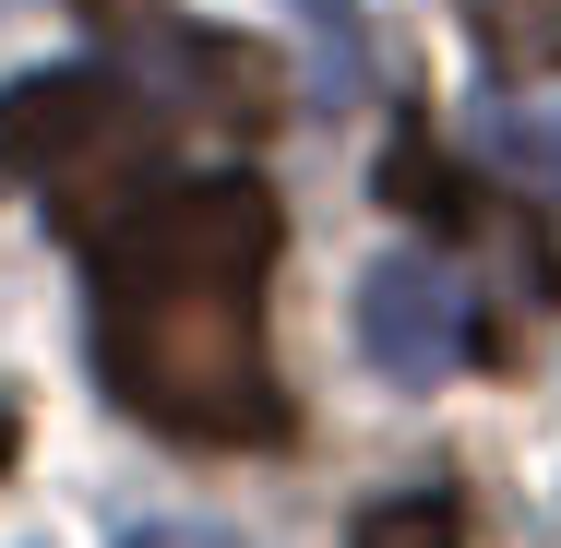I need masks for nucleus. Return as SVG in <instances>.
Wrapping results in <instances>:
<instances>
[{"label":"nucleus","mask_w":561,"mask_h":548,"mask_svg":"<svg viewBox=\"0 0 561 548\" xmlns=\"http://www.w3.org/2000/svg\"><path fill=\"white\" fill-rule=\"evenodd\" d=\"M287 250V203L263 179H156L96 226V382L119 418L204 453H275L299 430L275 358H263V275Z\"/></svg>","instance_id":"f257e3e1"},{"label":"nucleus","mask_w":561,"mask_h":548,"mask_svg":"<svg viewBox=\"0 0 561 548\" xmlns=\"http://www.w3.org/2000/svg\"><path fill=\"white\" fill-rule=\"evenodd\" d=\"M156 143H168V108L108 72V60H60V72H24L12 96H0V191H72L60 215L84 226V191H96V215L119 226L108 191H131L144 167H156ZM144 203V191H131Z\"/></svg>","instance_id":"f03ea898"},{"label":"nucleus","mask_w":561,"mask_h":548,"mask_svg":"<svg viewBox=\"0 0 561 548\" xmlns=\"http://www.w3.org/2000/svg\"><path fill=\"white\" fill-rule=\"evenodd\" d=\"M119 48L144 60L156 108H192V119H227V131H275L287 119V60L251 48V36H216V24H180L168 0H84Z\"/></svg>","instance_id":"7ed1b4c3"},{"label":"nucleus","mask_w":561,"mask_h":548,"mask_svg":"<svg viewBox=\"0 0 561 548\" xmlns=\"http://www.w3.org/2000/svg\"><path fill=\"white\" fill-rule=\"evenodd\" d=\"M358 346H370L382 382H443L454 358H478L490 334H478V299H466L454 263H431V250H382V263L358 275Z\"/></svg>","instance_id":"20e7f679"},{"label":"nucleus","mask_w":561,"mask_h":548,"mask_svg":"<svg viewBox=\"0 0 561 548\" xmlns=\"http://www.w3.org/2000/svg\"><path fill=\"white\" fill-rule=\"evenodd\" d=\"M466 36L502 84H538L561 72V0H466Z\"/></svg>","instance_id":"39448f33"},{"label":"nucleus","mask_w":561,"mask_h":548,"mask_svg":"<svg viewBox=\"0 0 561 548\" xmlns=\"http://www.w3.org/2000/svg\"><path fill=\"white\" fill-rule=\"evenodd\" d=\"M466 537H478L466 489H382V501L346 525V548H466Z\"/></svg>","instance_id":"423d86ee"},{"label":"nucleus","mask_w":561,"mask_h":548,"mask_svg":"<svg viewBox=\"0 0 561 548\" xmlns=\"http://www.w3.org/2000/svg\"><path fill=\"white\" fill-rule=\"evenodd\" d=\"M490 155H502L538 203H561V108H502L490 119Z\"/></svg>","instance_id":"0eeeda50"},{"label":"nucleus","mask_w":561,"mask_h":548,"mask_svg":"<svg viewBox=\"0 0 561 548\" xmlns=\"http://www.w3.org/2000/svg\"><path fill=\"white\" fill-rule=\"evenodd\" d=\"M156 548H251V537H227V525H156Z\"/></svg>","instance_id":"6e6552de"},{"label":"nucleus","mask_w":561,"mask_h":548,"mask_svg":"<svg viewBox=\"0 0 561 548\" xmlns=\"http://www.w3.org/2000/svg\"><path fill=\"white\" fill-rule=\"evenodd\" d=\"M0 465H12V406H0Z\"/></svg>","instance_id":"1a4fd4ad"},{"label":"nucleus","mask_w":561,"mask_h":548,"mask_svg":"<svg viewBox=\"0 0 561 548\" xmlns=\"http://www.w3.org/2000/svg\"><path fill=\"white\" fill-rule=\"evenodd\" d=\"M311 12H335V0H311Z\"/></svg>","instance_id":"9d476101"},{"label":"nucleus","mask_w":561,"mask_h":548,"mask_svg":"<svg viewBox=\"0 0 561 548\" xmlns=\"http://www.w3.org/2000/svg\"><path fill=\"white\" fill-rule=\"evenodd\" d=\"M131 548H156V537H131Z\"/></svg>","instance_id":"9b49d317"}]
</instances>
